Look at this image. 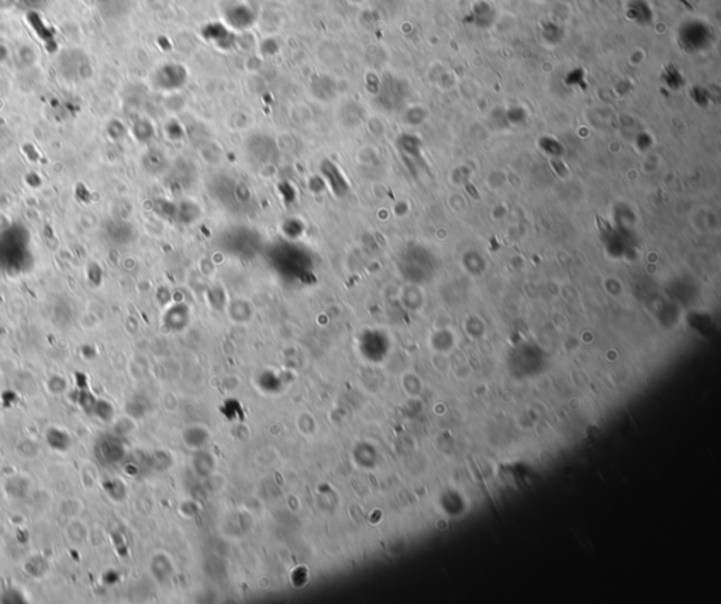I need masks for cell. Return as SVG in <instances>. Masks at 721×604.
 <instances>
[{
	"label": "cell",
	"mask_w": 721,
	"mask_h": 604,
	"mask_svg": "<svg viewBox=\"0 0 721 604\" xmlns=\"http://www.w3.org/2000/svg\"><path fill=\"white\" fill-rule=\"evenodd\" d=\"M679 44L685 51L706 50L713 41V30L700 20H689L679 30Z\"/></svg>",
	"instance_id": "cell-1"
},
{
	"label": "cell",
	"mask_w": 721,
	"mask_h": 604,
	"mask_svg": "<svg viewBox=\"0 0 721 604\" xmlns=\"http://www.w3.org/2000/svg\"><path fill=\"white\" fill-rule=\"evenodd\" d=\"M496 17V11L495 9L486 3V1H478L472 6L470 11L468 13V16L465 17V21L470 26H475V27H479V28H485V27H489L493 20Z\"/></svg>",
	"instance_id": "cell-2"
},
{
	"label": "cell",
	"mask_w": 721,
	"mask_h": 604,
	"mask_svg": "<svg viewBox=\"0 0 721 604\" xmlns=\"http://www.w3.org/2000/svg\"><path fill=\"white\" fill-rule=\"evenodd\" d=\"M626 16L637 26H649L654 21V10L646 0H630L626 7Z\"/></svg>",
	"instance_id": "cell-3"
},
{
	"label": "cell",
	"mask_w": 721,
	"mask_h": 604,
	"mask_svg": "<svg viewBox=\"0 0 721 604\" xmlns=\"http://www.w3.org/2000/svg\"><path fill=\"white\" fill-rule=\"evenodd\" d=\"M541 34H542L544 40L551 43V44H556V43H559L563 38V30H562V27H559L556 23H552V21H548V23L542 24Z\"/></svg>",
	"instance_id": "cell-4"
},
{
	"label": "cell",
	"mask_w": 721,
	"mask_h": 604,
	"mask_svg": "<svg viewBox=\"0 0 721 604\" xmlns=\"http://www.w3.org/2000/svg\"><path fill=\"white\" fill-rule=\"evenodd\" d=\"M21 3H24L26 6L33 7V9H41L47 4V0H21Z\"/></svg>",
	"instance_id": "cell-5"
}]
</instances>
